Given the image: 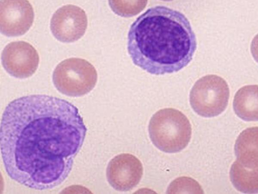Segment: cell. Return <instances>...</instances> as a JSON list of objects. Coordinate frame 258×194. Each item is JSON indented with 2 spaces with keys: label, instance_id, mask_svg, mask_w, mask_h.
<instances>
[{
  "label": "cell",
  "instance_id": "1",
  "mask_svg": "<svg viewBox=\"0 0 258 194\" xmlns=\"http://www.w3.org/2000/svg\"><path fill=\"white\" fill-rule=\"evenodd\" d=\"M86 131L78 108L65 100L33 94L13 100L6 107L1 124L6 173L30 188L58 186L70 174Z\"/></svg>",
  "mask_w": 258,
  "mask_h": 194
},
{
  "label": "cell",
  "instance_id": "2",
  "mask_svg": "<svg viewBox=\"0 0 258 194\" xmlns=\"http://www.w3.org/2000/svg\"><path fill=\"white\" fill-rule=\"evenodd\" d=\"M197 47L190 22L181 12L158 6L138 17L128 33L127 48L133 63L156 75L187 66Z\"/></svg>",
  "mask_w": 258,
  "mask_h": 194
},
{
  "label": "cell",
  "instance_id": "3",
  "mask_svg": "<svg viewBox=\"0 0 258 194\" xmlns=\"http://www.w3.org/2000/svg\"><path fill=\"white\" fill-rule=\"evenodd\" d=\"M149 133L153 143L165 153L180 152L188 144L190 123L181 112L173 108L161 109L151 117Z\"/></svg>",
  "mask_w": 258,
  "mask_h": 194
},
{
  "label": "cell",
  "instance_id": "4",
  "mask_svg": "<svg viewBox=\"0 0 258 194\" xmlns=\"http://www.w3.org/2000/svg\"><path fill=\"white\" fill-rule=\"evenodd\" d=\"M52 80L60 93L70 96H80L94 88L97 80V73L93 65L87 60L71 58L57 65L53 73Z\"/></svg>",
  "mask_w": 258,
  "mask_h": 194
},
{
  "label": "cell",
  "instance_id": "5",
  "mask_svg": "<svg viewBox=\"0 0 258 194\" xmlns=\"http://www.w3.org/2000/svg\"><path fill=\"white\" fill-rule=\"evenodd\" d=\"M229 98L226 81L217 75L209 74L198 79L189 94L190 104L195 112L204 117H212L226 109Z\"/></svg>",
  "mask_w": 258,
  "mask_h": 194
},
{
  "label": "cell",
  "instance_id": "6",
  "mask_svg": "<svg viewBox=\"0 0 258 194\" xmlns=\"http://www.w3.org/2000/svg\"><path fill=\"white\" fill-rule=\"evenodd\" d=\"M39 62L37 51L26 41L11 42L5 46L2 54V63L5 70L17 78L32 76L36 71Z\"/></svg>",
  "mask_w": 258,
  "mask_h": 194
},
{
  "label": "cell",
  "instance_id": "7",
  "mask_svg": "<svg viewBox=\"0 0 258 194\" xmlns=\"http://www.w3.org/2000/svg\"><path fill=\"white\" fill-rule=\"evenodd\" d=\"M88 25L87 16L81 8L67 5L59 8L50 21L53 36L63 42H72L85 34Z\"/></svg>",
  "mask_w": 258,
  "mask_h": 194
},
{
  "label": "cell",
  "instance_id": "8",
  "mask_svg": "<svg viewBox=\"0 0 258 194\" xmlns=\"http://www.w3.org/2000/svg\"><path fill=\"white\" fill-rule=\"evenodd\" d=\"M33 9L28 0H1L0 30L8 37L24 34L31 27Z\"/></svg>",
  "mask_w": 258,
  "mask_h": 194
},
{
  "label": "cell",
  "instance_id": "9",
  "mask_svg": "<svg viewBox=\"0 0 258 194\" xmlns=\"http://www.w3.org/2000/svg\"><path fill=\"white\" fill-rule=\"evenodd\" d=\"M143 168L140 161L130 154H121L109 162L106 177L110 185L115 190L128 191L140 181Z\"/></svg>",
  "mask_w": 258,
  "mask_h": 194
},
{
  "label": "cell",
  "instance_id": "10",
  "mask_svg": "<svg viewBox=\"0 0 258 194\" xmlns=\"http://www.w3.org/2000/svg\"><path fill=\"white\" fill-rule=\"evenodd\" d=\"M237 160L249 168L258 166V127L247 128L238 136L234 147Z\"/></svg>",
  "mask_w": 258,
  "mask_h": 194
},
{
  "label": "cell",
  "instance_id": "11",
  "mask_svg": "<svg viewBox=\"0 0 258 194\" xmlns=\"http://www.w3.org/2000/svg\"><path fill=\"white\" fill-rule=\"evenodd\" d=\"M235 114L247 121H258V85H248L240 88L233 100Z\"/></svg>",
  "mask_w": 258,
  "mask_h": 194
},
{
  "label": "cell",
  "instance_id": "12",
  "mask_svg": "<svg viewBox=\"0 0 258 194\" xmlns=\"http://www.w3.org/2000/svg\"><path fill=\"white\" fill-rule=\"evenodd\" d=\"M230 177L232 184L238 191L258 193V166L247 167L236 160L231 167Z\"/></svg>",
  "mask_w": 258,
  "mask_h": 194
},
{
  "label": "cell",
  "instance_id": "13",
  "mask_svg": "<svg viewBox=\"0 0 258 194\" xmlns=\"http://www.w3.org/2000/svg\"><path fill=\"white\" fill-rule=\"evenodd\" d=\"M148 0H108L112 11L122 17L138 15L146 7Z\"/></svg>",
  "mask_w": 258,
  "mask_h": 194
},
{
  "label": "cell",
  "instance_id": "14",
  "mask_svg": "<svg viewBox=\"0 0 258 194\" xmlns=\"http://www.w3.org/2000/svg\"><path fill=\"white\" fill-rule=\"evenodd\" d=\"M167 193H203L199 183L188 177H180L174 179L169 185Z\"/></svg>",
  "mask_w": 258,
  "mask_h": 194
},
{
  "label": "cell",
  "instance_id": "15",
  "mask_svg": "<svg viewBox=\"0 0 258 194\" xmlns=\"http://www.w3.org/2000/svg\"><path fill=\"white\" fill-rule=\"evenodd\" d=\"M250 51L253 59L258 63V33L252 40Z\"/></svg>",
  "mask_w": 258,
  "mask_h": 194
},
{
  "label": "cell",
  "instance_id": "16",
  "mask_svg": "<svg viewBox=\"0 0 258 194\" xmlns=\"http://www.w3.org/2000/svg\"><path fill=\"white\" fill-rule=\"evenodd\" d=\"M162 1H171L172 0H162Z\"/></svg>",
  "mask_w": 258,
  "mask_h": 194
}]
</instances>
